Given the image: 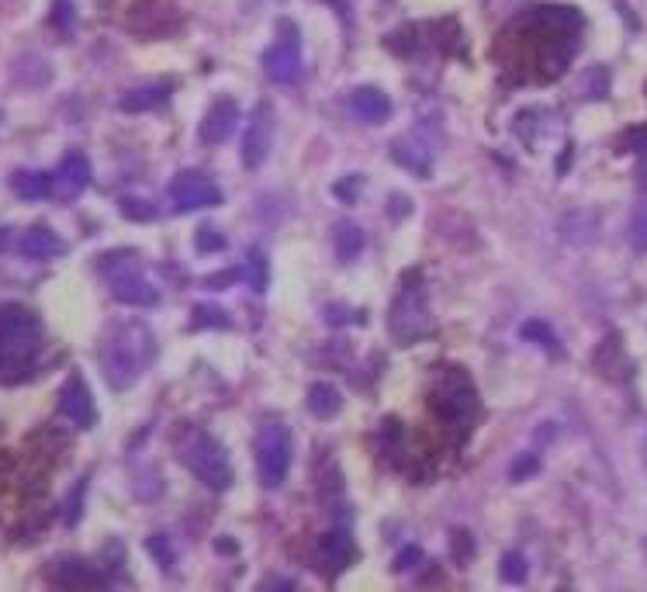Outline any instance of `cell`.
I'll return each instance as SVG.
<instances>
[{
  "label": "cell",
  "instance_id": "6da1fadb",
  "mask_svg": "<svg viewBox=\"0 0 647 592\" xmlns=\"http://www.w3.org/2000/svg\"><path fill=\"white\" fill-rule=\"evenodd\" d=\"M578 32H582V14L575 7H530L502 35V46H516L519 59L533 66V80H554L561 77L575 52Z\"/></svg>",
  "mask_w": 647,
  "mask_h": 592
},
{
  "label": "cell",
  "instance_id": "7a4b0ae2",
  "mask_svg": "<svg viewBox=\"0 0 647 592\" xmlns=\"http://www.w3.org/2000/svg\"><path fill=\"white\" fill-rule=\"evenodd\" d=\"M42 350V322L18 302H0V385H18L32 374Z\"/></svg>",
  "mask_w": 647,
  "mask_h": 592
},
{
  "label": "cell",
  "instance_id": "3957f363",
  "mask_svg": "<svg viewBox=\"0 0 647 592\" xmlns=\"http://www.w3.org/2000/svg\"><path fill=\"white\" fill-rule=\"evenodd\" d=\"M97 361H101L104 381L115 392H125L153 361V336L142 322H122L104 336V343L97 347Z\"/></svg>",
  "mask_w": 647,
  "mask_h": 592
},
{
  "label": "cell",
  "instance_id": "277c9868",
  "mask_svg": "<svg viewBox=\"0 0 647 592\" xmlns=\"http://www.w3.org/2000/svg\"><path fill=\"white\" fill-rule=\"evenodd\" d=\"M433 412L454 444H464L478 423V392L461 367H440L433 378Z\"/></svg>",
  "mask_w": 647,
  "mask_h": 592
},
{
  "label": "cell",
  "instance_id": "5b68a950",
  "mask_svg": "<svg viewBox=\"0 0 647 592\" xmlns=\"http://www.w3.org/2000/svg\"><path fill=\"white\" fill-rule=\"evenodd\" d=\"M177 457L201 485L215 492H225L232 485V464L225 447L205 430H184V440H177Z\"/></svg>",
  "mask_w": 647,
  "mask_h": 592
},
{
  "label": "cell",
  "instance_id": "8992f818",
  "mask_svg": "<svg viewBox=\"0 0 647 592\" xmlns=\"http://www.w3.org/2000/svg\"><path fill=\"white\" fill-rule=\"evenodd\" d=\"M101 277L108 281V291L122 305H156L160 291L146 277L135 250H118L101 260Z\"/></svg>",
  "mask_w": 647,
  "mask_h": 592
},
{
  "label": "cell",
  "instance_id": "52a82bcc",
  "mask_svg": "<svg viewBox=\"0 0 647 592\" xmlns=\"http://www.w3.org/2000/svg\"><path fill=\"white\" fill-rule=\"evenodd\" d=\"M388 329H391V336H395V343H402V347H409V343L423 340V336L433 329L430 302H426V288L419 284V274L416 271H412L402 281V291H398L395 305H391Z\"/></svg>",
  "mask_w": 647,
  "mask_h": 592
},
{
  "label": "cell",
  "instance_id": "ba28073f",
  "mask_svg": "<svg viewBox=\"0 0 647 592\" xmlns=\"http://www.w3.org/2000/svg\"><path fill=\"white\" fill-rule=\"evenodd\" d=\"M291 457H295V440H291L288 426L267 419L257 433V475L263 489H281L288 482Z\"/></svg>",
  "mask_w": 647,
  "mask_h": 592
},
{
  "label": "cell",
  "instance_id": "9c48e42d",
  "mask_svg": "<svg viewBox=\"0 0 647 592\" xmlns=\"http://www.w3.org/2000/svg\"><path fill=\"white\" fill-rule=\"evenodd\" d=\"M170 201L177 212H198V208H215L222 205V191L208 181L201 170H184L173 177L170 184Z\"/></svg>",
  "mask_w": 647,
  "mask_h": 592
},
{
  "label": "cell",
  "instance_id": "30bf717a",
  "mask_svg": "<svg viewBox=\"0 0 647 592\" xmlns=\"http://www.w3.org/2000/svg\"><path fill=\"white\" fill-rule=\"evenodd\" d=\"M263 70L277 84H291L302 77V46H298V32L277 39L274 46L263 52Z\"/></svg>",
  "mask_w": 647,
  "mask_h": 592
},
{
  "label": "cell",
  "instance_id": "8fae6325",
  "mask_svg": "<svg viewBox=\"0 0 647 592\" xmlns=\"http://www.w3.org/2000/svg\"><path fill=\"white\" fill-rule=\"evenodd\" d=\"M59 416L70 419L77 430H90V426H94V419H97L94 399H90V388L80 374H70L66 385L59 388Z\"/></svg>",
  "mask_w": 647,
  "mask_h": 592
},
{
  "label": "cell",
  "instance_id": "7c38bea8",
  "mask_svg": "<svg viewBox=\"0 0 647 592\" xmlns=\"http://www.w3.org/2000/svg\"><path fill=\"white\" fill-rule=\"evenodd\" d=\"M267 149H270V108L267 104H257V111H253L250 125L243 132V163L250 170H257L267 160Z\"/></svg>",
  "mask_w": 647,
  "mask_h": 592
},
{
  "label": "cell",
  "instance_id": "4fadbf2b",
  "mask_svg": "<svg viewBox=\"0 0 647 592\" xmlns=\"http://www.w3.org/2000/svg\"><path fill=\"white\" fill-rule=\"evenodd\" d=\"M239 125V108L236 101H229V97H222V101H215L212 108H208L205 122H201V142H208V146H218V142H225L236 132Z\"/></svg>",
  "mask_w": 647,
  "mask_h": 592
},
{
  "label": "cell",
  "instance_id": "5bb4252c",
  "mask_svg": "<svg viewBox=\"0 0 647 592\" xmlns=\"http://www.w3.org/2000/svg\"><path fill=\"white\" fill-rule=\"evenodd\" d=\"M87 184H90V163H87V156H80V153H70L63 163H59L56 174H52V191L66 201L84 194Z\"/></svg>",
  "mask_w": 647,
  "mask_h": 592
},
{
  "label": "cell",
  "instance_id": "9a60e30c",
  "mask_svg": "<svg viewBox=\"0 0 647 592\" xmlns=\"http://www.w3.org/2000/svg\"><path fill=\"white\" fill-rule=\"evenodd\" d=\"M353 558H357V547H353V534L346 523L333 527L322 537V561L329 565V572H343Z\"/></svg>",
  "mask_w": 647,
  "mask_h": 592
},
{
  "label": "cell",
  "instance_id": "2e32d148",
  "mask_svg": "<svg viewBox=\"0 0 647 592\" xmlns=\"http://www.w3.org/2000/svg\"><path fill=\"white\" fill-rule=\"evenodd\" d=\"M18 250L25 253L28 260H49L63 253V239H59L49 226H32L28 232H21Z\"/></svg>",
  "mask_w": 647,
  "mask_h": 592
},
{
  "label": "cell",
  "instance_id": "e0dca14e",
  "mask_svg": "<svg viewBox=\"0 0 647 592\" xmlns=\"http://www.w3.org/2000/svg\"><path fill=\"white\" fill-rule=\"evenodd\" d=\"M350 108L357 118H364V122H385L391 115V101L385 91H378V87H357V91L350 94Z\"/></svg>",
  "mask_w": 647,
  "mask_h": 592
},
{
  "label": "cell",
  "instance_id": "ac0fdd59",
  "mask_svg": "<svg viewBox=\"0 0 647 592\" xmlns=\"http://www.w3.org/2000/svg\"><path fill=\"white\" fill-rule=\"evenodd\" d=\"M170 101V87L167 84H149V87H135L118 101V108L122 111H132V115H139V111H156L163 108V104Z\"/></svg>",
  "mask_w": 647,
  "mask_h": 592
},
{
  "label": "cell",
  "instance_id": "d6986e66",
  "mask_svg": "<svg viewBox=\"0 0 647 592\" xmlns=\"http://www.w3.org/2000/svg\"><path fill=\"white\" fill-rule=\"evenodd\" d=\"M308 409H312V416H319V419L340 416V409H343L340 388H333L329 381H315V385L308 388Z\"/></svg>",
  "mask_w": 647,
  "mask_h": 592
},
{
  "label": "cell",
  "instance_id": "ffe728a7",
  "mask_svg": "<svg viewBox=\"0 0 647 592\" xmlns=\"http://www.w3.org/2000/svg\"><path fill=\"white\" fill-rule=\"evenodd\" d=\"M11 187L18 198L39 201L45 194H52V174H42V170H18V174L11 177Z\"/></svg>",
  "mask_w": 647,
  "mask_h": 592
},
{
  "label": "cell",
  "instance_id": "44dd1931",
  "mask_svg": "<svg viewBox=\"0 0 647 592\" xmlns=\"http://www.w3.org/2000/svg\"><path fill=\"white\" fill-rule=\"evenodd\" d=\"M52 582L56 586H101V575L90 572L87 561H59L56 568H52Z\"/></svg>",
  "mask_w": 647,
  "mask_h": 592
},
{
  "label": "cell",
  "instance_id": "7402d4cb",
  "mask_svg": "<svg viewBox=\"0 0 647 592\" xmlns=\"http://www.w3.org/2000/svg\"><path fill=\"white\" fill-rule=\"evenodd\" d=\"M360 250H364V232H360V226L340 222V226H336V257H340L343 264H350V260L360 257Z\"/></svg>",
  "mask_w": 647,
  "mask_h": 592
},
{
  "label": "cell",
  "instance_id": "603a6c76",
  "mask_svg": "<svg viewBox=\"0 0 647 592\" xmlns=\"http://www.w3.org/2000/svg\"><path fill=\"white\" fill-rule=\"evenodd\" d=\"M395 160L402 163V167H409L416 177H426L430 174V149L416 146V142H395Z\"/></svg>",
  "mask_w": 647,
  "mask_h": 592
},
{
  "label": "cell",
  "instance_id": "cb8c5ba5",
  "mask_svg": "<svg viewBox=\"0 0 647 592\" xmlns=\"http://www.w3.org/2000/svg\"><path fill=\"white\" fill-rule=\"evenodd\" d=\"M523 336H526V340L537 343V347H544L547 354L561 357V340H558V333H554V329L547 326V322H540V319L523 322Z\"/></svg>",
  "mask_w": 647,
  "mask_h": 592
},
{
  "label": "cell",
  "instance_id": "d4e9b609",
  "mask_svg": "<svg viewBox=\"0 0 647 592\" xmlns=\"http://www.w3.org/2000/svg\"><path fill=\"white\" fill-rule=\"evenodd\" d=\"M246 277H250V288L257 295L267 291V257H263V250H257V246H253L250 260H246Z\"/></svg>",
  "mask_w": 647,
  "mask_h": 592
},
{
  "label": "cell",
  "instance_id": "484cf974",
  "mask_svg": "<svg viewBox=\"0 0 647 592\" xmlns=\"http://www.w3.org/2000/svg\"><path fill=\"white\" fill-rule=\"evenodd\" d=\"M194 329H205V326H215V329H225L229 326V316H225L218 305H198L194 309V319H191Z\"/></svg>",
  "mask_w": 647,
  "mask_h": 592
},
{
  "label": "cell",
  "instance_id": "4316f807",
  "mask_svg": "<svg viewBox=\"0 0 647 592\" xmlns=\"http://www.w3.org/2000/svg\"><path fill=\"white\" fill-rule=\"evenodd\" d=\"M627 146L637 153V177H641V184L647 187V129H634V132H630Z\"/></svg>",
  "mask_w": 647,
  "mask_h": 592
},
{
  "label": "cell",
  "instance_id": "83f0119b",
  "mask_svg": "<svg viewBox=\"0 0 647 592\" xmlns=\"http://www.w3.org/2000/svg\"><path fill=\"white\" fill-rule=\"evenodd\" d=\"M499 575H502V582H526V558H523V554L509 551L506 558H502Z\"/></svg>",
  "mask_w": 647,
  "mask_h": 592
},
{
  "label": "cell",
  "instance_id": "f1b7e54d",
  "mask_svg": "<svg viewBox=\"0 0 647 592\" xmlns=\"http://www.w3.org/2000/svg\"><path fill=\"white\" fill-rule=\"evenodd\" d=\"M122 215H125V219H135V222H149V219H156V208L149 205V201H142V198H125L122 201Z\"/></svg>",
  "mask_w": 647,
  "mask_h": 592
},
{
  "label": "cell",
  "instance_id": "f546056e",
  "mask_svg": "<svg viewBox=\"0 0 647 592\" xmlns=\"http://www.w3.org/2000/svg\"><path fill=\"white\" fill-rule=\"evenodd\" d=\"M630 243L637 250H647V205H637L634 219H630Z\"/></svg>",
  "mask_w": 647,
  "mask_h": 592
},
{
  "label": "cell",
  "instance_id": "4dcf8cb0",
  "mask_svg": "<svg viewBox=\"0 0 647 592\" xmlns=\"http://www.w3.org/2000/svg\"><path fill=\"white\" fill-rule=\"evenodd\" d=\"M194 243H198V250L201 253H218V250H225V236L218 229H212V226H201L198 229V236H194Z\"/></svg>",
  "mask_w": 647,
  "mask_h": 592
},
{
  "label": "cell",
  "instance_id": "1f68e13d",
  "mask_svg": "<svg viewBox=\"0 0 647 592\" xmlns=\"http://www.w3.org/2000/svg\"><path fill=\"white\" fill-rule=\"evenodd\" d=\"M419 565H423V551H419L416 544H409V547H405V551L395 558V572H398V575H405V572H416Z\"/></svg>",
  "mask_w": 647,
  "mask_h": 592
},
{
  "label": "cell",
  "instance_id": "d6a6232c",
  "mask_svg": "<svg viewBox=\"0 0 647 592\" xmlns=\"http://www.w3.org/2000/svg\"><path fill=\"white\" fill-rule=\"evenodd\" d=\"M149 554H156L160 558V565H163V572H170L173 568V551H170V541L163 534H156V537H149Z\"/></svg>",
  "mask_w": 647,
  "mask_h": 592
},
{
  "label": "cell",
  "instance_id": "836d02e7",
  "mask_svg": "<svg viewBox=\"0 0 647 592\" xmlns=\"http://www.w3.org/2000/svg\"><path fill=\"white\" fill-rule=\"evenodd\" d=\"M52 25H56L59 32H70L73 28V4L70 0H56V7H52Z\"/></svg>",
  "mask_w": 647,
  "mask_h": 592
},
{
  "label": "cell",
  "instance_id": "e575fe53",
  "mask_svg": "<svg viewBox=\"0 0 647 592\" xmlns=\"http://www.w3.org/2000/svg\"><path fill=\"white\" fill-rule=\"evenodd\" d=\"M84 489H87V482H80V485H77V492H73L70 502H66V513H63V520L70 523V527L80 520V513H84V509H80V506H84Z\"/></svg>",
  "mask_w": 647,
  "mask_h": 592
},
{
  "label": "cell",
  "instance_id": "d590c367",
  "mask_svg": "<svg viewBox=\"0 0 647 592\" xmlns=\"http://www.w3.org/2000/svg\"><path fill=\"white\" fill-rule=\"evenodd\" d=\"M533 471H537V457H523L519 464H513V478H516V482H523V478L533 475Z\"/></svg>",
  "mask_w": 647,
  "mask_h": 592
},
{
  "label": "cell",
  "instance_id": "8d00e7d4",
  "mask_svg": "<svg viewBox=\"0 0 647 592\" xmlns=\"http://www.w3.org/2000/svg\"><path fill=\"white\" fill-rule=\"evenodd\" d=\"M346 312H350V309H343V305H329V322H333V326H340V322H346Z\"/></svg>",
  "mask_w": 647,
  "mask_h": 592
}]
</instances>
